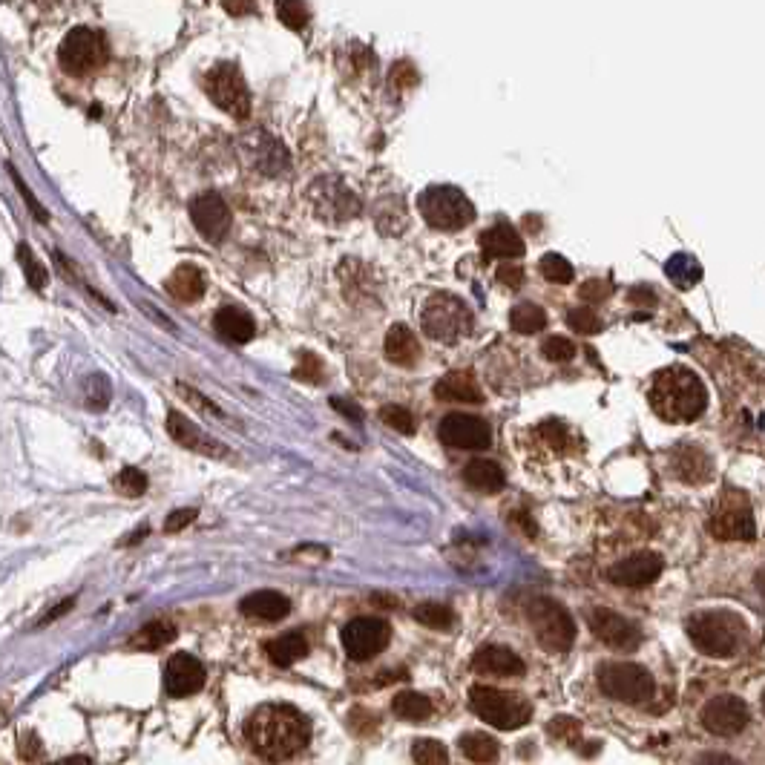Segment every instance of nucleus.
I'll list each match as a JSON object with an SVG mask.
<instances>
[{
	"instance_id": "obj_1",
	"label": "nucleus",
	"mask_w": 765,
	"mask_h": 765,
	"mask_svg": "<svg viewBox=\"0 0 765 765\" xmlns=\"http://www.w3.org/2000/svg\"><path fill=\"white\" fill-rule=\"evenodd\" d=\"M245 737L262 760L282 763L308 748L311 722L291 705H262L248 719Z\"/></svg>"
},
{
	"instance_id": "obj_2",
	"label": "nucleus",
	"mask_w": 765,
	"mask_h": 765,
	"mask_svg": "<svg viewBox=\"0 0 765 765\" xmlns=\"http://www.w3.org/2000/svg\"><path fill=\"white\" fill-rule=\"evenodd\" d=\"M650 409L668 423H691L708 406V392L694 371L673 366L659 371L650 386Z\"/></svg>"
},
{
	"instance_id": "obj_3",
	"label": "nucleus",
	"mask_w": 765,
	"mask_h": 765,
	"mask_svg": "<svg viewBox=\"0 0 765 765\" xmlns=\"http://www.w3.org/2000/svg\"><path fill=\"white\" fill-rule=\"evenodd\" d=\"M469 708L475 711V717H481L487 725H495L501 731H515L533 717V705L524 696L489 688V685H475L469 691Z\"/></svg>"
},
{
	"instance_id": "obj_4",
	"label": "nucleus",
	"mask_w": 765,
	"mask_h": 765,
	"mask_svg": "<svg viewBox=\"0 0 765 765\" xmlns=\"http://www.w3.org/2000/svg\"><path fill=\"white\" fill-rule=\"evenodd\" d=\"M420 323H423V331L432 340L452 346V343L464 340L466 334L472 331V311H469V305L461 297L438 291L423 305Z\"/></svg>"
},
{
	"instance_id": "obj_5",
	"label": "nucleus",
	"mask_w": 765,
	"mask_h": 765,
	"mask_svg": "<svg viewBox=\"0 0 765 765\" xmlns=\"http://www.w3.org/2000/svg\"><path fill=\"white\" fill-rule=\"evenodd\" d=\"M418 210L420 216L438 231H464L475 219V208L464 196V190L452 185L426 187L420 193Z\"/></svg>"
},
{
	"instance_id": "obj_6",
	"label": "nucleus",
	"mask_w": 765,
	"mask_h": 765,
	"mask_svg": "<svg viewBox=\"0 0 765 765\" xmlns=\"http://www.w3.org/2000/svg\"><path fill=\"white\" fill-rule=\"evenodd\" d=\"M688 636L702 653L725 659V656H734L740 648L742 622L734 613H725V610L696 613L688 622Z\"/></svg>"
},
{
	"instance_id": "obj_7",
	"label": "nucleus",
	"mask_w": 765,
	"mask_h": 765,
	"mask_svg": "<svg viewBox=\"0 0 765 765\" xmlns=\"http://www.w3.org/2000/svg\"><path fill=\"white\" fill-rule=\"evenodd\" d=\"M527 622L533 627L538 645L550 653H567L576 642V625L573 616L553 599L535 596L527 602Z\"/></svg>"
},
{
	"instance_id": "obj_8",
	"label": "nucleus",
	"mask_w": 765,
	"mask_h": 765,
	"mask_svg": "<svg viewBox=\"0 0 765 765\" xmlns=\"http://www.w3.org/2000/svg\"><path fill=\"white\" fill-rule=\"evenodd\" d=\"M599 688L610 699L627 705H642L653 696V676L648 668L633 662H607L599 668Z\"/></svg>"
},
{
	"instance_id": "obj_9",
	"label": "nucleus",
	"mask_w": 765,
	"mask_h": 765,
	"mask_svg": "<svg viewBox=\"0 0 765 765\" xmlns=\"http://www.w3.org/2000/svg\"><path fill=\"white\" fill-rule=\"evenodd\" d=\"M205 93L228 116L239 118V121L251 116V93H248L245 78H242L236 64H216L205 75Z\"/></svg>"
},
{
	"instance_id": "obj_10",
	"label": "nucleus",
	"mask_w": 765,
	"mask_h": 765,
	"mask_svg": "<svg viewBox=\"0 0 765 765\" xmlns=\"http://www.w3.org/2000/svg\"><path fill=\"white\" fill-rule=\"evenodd\" d=\"M58 61L70 75H87L107 61L104 35L90 26H75L58 49Z\"/></svg>"
},
{
	"instance_id": "obj_11",
	"label": "nucleus",
	"mask_w": 765,
	"mask_h": 765,
	"mask_svg": "<svg viewBox=\"0 0 765 765\" xmlns=\"http://www.w3.org/2000/svg\"><path fill=\"white\" fill-rule=\"evenodd\" d=\"M708 533L719 541H754L757 538L754 515H751L748 498L742 492H725L722 495L717 510L711 512Z\"/></svg>"
},
{
	"instance_id": "obj_12",
	"label": "nucleus",
	"mask_w": 765,
	"mask_h": 765,
	"mask_svg": "<svg viewBox=\"0 0 765 765\" xmlns=\"http://www.w3.org/2000/svg\"><path fill=\"white\" fill-rule=\"evenodd\" d=\"M340 639H343V650H346L348 659L366 662V659H374L377 653H383V650L389 648L392 627H389V622L377 619V616H357V619H351L343 627Z\"/></svg>"
},
{
	"instance_id": "obj_13",
	"label": "nucleus",
	"mask_w": 765,
	"mask_h": 765,
	"mask_svg": "<svg viewBox=\"0 0 765 765\" xmlns=\"http://www.w3.org/2000/svg\"><path fill=\"white\" fill-rule=\"evenodd\" d=\"M587 625L596 633V639H602L604 645H610L613 650H636L642 642V630L607 607L587 610Z\"/></svg>"
},
{
	"instance_id": "obj_14",
	"label": "nucleus",
	"mask_w": 765,
	"mask_h": 765,
	"mask_svg": "<svg viewBox=\"0 0 765 765\" xmlns=\"http://www.w3.org/2000/svg\"><path fill=\"white\" fill-rule=\"evenodd\" d=\"M438 438L449 449H466V452H478L487 449L492 443V432L481 418L475 415H446L438 426Z\"/></svg>"
},
{
	"instance_id": "obj_15",
	"label": "nucleus",
	"mask_w": 765,
	"mask_h": 765,
	"mask_svg": "<svg viewBox=\"0 0 765 765\" xmlns=\"http://www.w3.org/2000/svg\"><path fill=\"white\" fill-rule=\"evenodd\" d=\"M190 219L196 225V231L202 233L208 242L219 245L228 231H231V210L225 205V199L219 193H202L190 202Z\"/></svg>"
},
{
	"instance_id": "obj_16",
	"label": "nucleus",
	"mask_w": 765,
	"mask_h": 765,
	"mask_svg": "<svg viewBox=\"0 0 765 765\" xmlns=\"http://www.w3.org/2000/svg\"><path fill=\"white\" fill-rule=\"evenodd\" d=\"M702 725L705 731L717 737H734L748 725V708L740 696H717L702 708Z\"/></svg>"
},
{
	"instance_id": "obj_17",
	"label": "nucleus",
	"mask_w": 765,
	"mask_h": 765,
	"mask_svg": "<svg viewBox=\"0 0 765 765\" xmlns=\"http://www.w3.org/2000/svg\"><path fill=\"white\" fill-rule=\"evenodd\" d=\"M202 688H205V665L190 653H176L164 668V691L182 699V696L199 694Z\"/></svg>"
},
{
	"instance_id": "obj_18",
	"label": "nucleus",
	"mask_w": 765,
	"mask_h": 765,
	"mask_svg": "<svg viewBox=\"0 0 765 765\" xmlns=\"http://www.w3.org/2000/svg\"><path fill=\"white\" fill-rule=\"evenodd\" d=\"M662 558L656 556V553H636V556L625 558V561H619V564H613L610 570H607V579L613 581V584H619V587H648L653 581L662 576Z\"/></svg>"
},
{
	"instance_id": "obj_19",
	"label": "nucleus",
	"mask_w": 765,
	"mask_h": 765,
	"mask_svg": "<svg viewBox=\"0 0 765 765\" xmlns=\"http://www.w3.org/2000/svg\"><path fill=\"white\" fill-rule=\"evenodd\" d=\"M167 432L170 438L179 443L182 449H190L196 455H208V458H228V449L216 438H210L208 432H202L196 423H190L185 415L179 412H170L167 415Z\"/></svg>"
},
{
	"instance_id": "obj_20",
	"label": "nucleus",
	"mask_w": 765,
	"mask_h": 765,
	"mask_svg": "<svg viewBox=\"0 0 765 765\" xmlns=\"http://www.w3.org/2000/svg\"><path fill=\"white\" fill-rule=\"evenodd\" d=\"M673 466V475L679 478V481H685V484H705V481H711V475H714V461H711V455L705 452V449H699V446H679L676 452H673L671 458Z\"/></svg>"
},
{
	"instance_id": "obj_21",
	"label": "nucleus",
	"mask_w": 765,
	"mask_h": 765,
	"mask_svg": "<svg viewBox=\"0 0 765 765\" xmlns=\"http://www.w3.org/2000/svg\"><path fill=\"white\" fill-rule=\"evenodd\" d=\"M478 242H481V251L487 259H515V256L527 251L524 239L518 236V231L512 228L510 222H498V225L487 228Z\"/></svg>"
},
{
	"instance_id": "obj_22",
	"label": "nucleus",
	"mask_w": 765,
	"mask_h": 765,
	"mask_svg": "<svg viewBox=\"0 0 765 765\" xmlns=\"http://www.w3.org/2000/svg\"><path fill=\"white\" fill-rule=\"evenodd\" d=\"M472 668L478 673H489V676H521L527 671V665L521 662V656H515L510 648L501 645H487L475 653Z\"/></svg>"
},
{
	"instance_id": "obj_23",
	"label": "nucleus",
	"mask_w": 765,
	"mask_h": 765,
	"mask_svg": "<svg viewBox=\"0 0 765 765\" xmlns=\"http://www.w3.org/2000/svg\"><path fill=\"white\" fill-rule=\"evenodd\" d=\"M435 397L446 403H484V389L469 371H449L435 386Z\"/></svg>"
},
{
	"instance_id": "obj_24",
	"label": "nucleus",
	"mask_w": 765,
	"mask_h": 765,
	"mask_svg": "<svg viewBox=\"0 0 765 765\" xmlns=\"http://www.w3.org/2000/svg\"><path fill=\"white\" fill-rule=\"evenodd\" d=\"M164 288L176 302H196L205 297L208 279L196 265H179L170 277L164 279Z\"/></svg>"
},
{
	"instance_id": "obj_25",
	"label": "nucleus",
	"mask_w": 765,
	"mask_h": 765,
	"mask_svg": "<svg viewBox=\"0 0 765 765\" xmlns=\"http://www.w3.org/2000/svg\"><path fill=\"white\" fill-rule=\"evenodd\" d=\"M288 610H291V602L274 590H256L248 599H242V613L259 622H279L288 616Z\"/></svg>"
},
{
	"instance_id": "obj_26",
	"label": "nucleus",
	"mask_w": 765,
	"mask_h": 765,
	"mask_svg": "<svg viewBox=\"0 0 765 765\" xmlns=\"http://www.w3.org/2000/svg\"><path fill=\"white\" fill-rule=\"evenodd\" d=\"M386 357L389 363H395L400 369H412L418 363L420 357V343L418 337L406 328V325H392L389 334H386Z\"/></svg>"
},
{
	"instance_id": "obj_27",
	"label": "nucleus",
	"mask_w": 765,
	"mask_h": 765,
	"mask_svg": "<svg viewBox=\"0 0 765 765\" xmlns=\"http://www.w3.org/2000/svg\"><path fill=\"white\" fill-rule=\"evenodd\" d=\"M213 328L231 343H248V340H254L256 331L251 314H245L242 308H219L213 317Z\"/></svg>"
},
{
	"instance_id": "obj_28",
	"label": "nucleus",
	"mask_w": 765,
	"mask_h": 765,
	"mask_svg": "<svg viewBox=\"0 0 765 765\" xmlns=\"http://www.w3.org/2000/svg\"><path fill=\"white\" fill-rule=\"evenodd\" d=\"M308 656V642L302 633H282L274 642H268V659L277 668H291L294 662H300Z\"/></svg>"
},
{
	"instance_id": "obj_29",
	"label": "nucleus",
	"mask_w": 765,
	"mask_h": 765,
	"mask_svg": "<svg viewBox=\"0 0 765 765\" xmlns=\"http://www.w3.org/2000/svg\"><path fill=\"white\" fill-rule=\"evenodd\" d=\"M464 481L472 489H481V492H501L504 484H507L501 466L492 464V461H484V458L469 461V464L464 466Z\"/></svg>"
},
{
	"instance_id": "obj_30",
	"label": "nucleus",
	"mask_w": 765,
	"mask_h": 765,
	"mask_svg": "<svg viewBox=\"0 0 765 765\" xmlns=\"http://www.w3.org/2000/svg\"><path fill=\"white\" fill-rule=\"evenodd\" d=\"M461 751H464L466 760H472V763H495L501 757L498 742L492 740L489 734H481V731L464 734L461 737Z\"/></svg>"
},
{
	"instance_id": "obj_31",
	"label": "nucleus",
	"mask_w": 765,
	"mask_h": 765,
	"mask_svg": "<svg viewBox=\"0 0 765 765\" xmlns=\"http://www.w3.org/2000/svg\"><path fill=\"white\" fill-rule=\"evenodd\" d=\"M665 274H668V279H671L673 285H679L682 291H688V288H694L696 282L702 279V265L696 262L694 256L676 254L668 259Z\"/></svg>"
},
{
	"instance_id": "obj_32",
	"label": "nucleus",
	"mask_w": 765,
	"mask_h": 765,
	"mask_svg": "<svg viewBox=\"0 0 765 765\" xmlns=\"http://www.w3.org/2000/svg\"><path fill=\"white\" fill-rule=\"evenodd\" d=\"M173 639H176V627L170 625V622H164V619H156V622L141 627L130 645L139 650H159L167 642H173Z\"/></svg>"
},
{
	"instance_id": "obj_33",
	"label": "nucleus",
	"mask_w": 765,
	"mask_h": 765,
	"mask_svg": "<svg viewBox=\"0 0 765 765\" xmlns=\"http://www.w3.org/2000/svg\"><path fill=\"white\" fill-rule=\"evenodd\" d=\"M392 711H395L400 719H406V722H423V719L432 717V702H429L423 694L403 691V694L395 696Z\"/></svg>"
},
{
	"instance_id": "obj_34",
	"label": "nucleus",
	"mask_w": 765,
	"mask_h": 765,
	"mask_svg": "<svg viewBox=\"0 0 765 765\" xmlns=\"http://www.w3.org/2000/svg\"><path fill=\"white\" fill-rule=\"evenodd\" d=\"M510 325L518 334H538L547 325V314L533 302H521L510 311Z\"/></svg>"
},
{
	"instance_id": "obj_35",
	"label": "nucleus",
	"mask_w": 765,
	"mask_h": 765,
	"mask_svg": "<svg viewBox=\"0 0 765 765\" xmlns=\"http://www.w3.org/2000/svg\"><path fill=\"white\" fill-rule=\"evenodd\" d=\"M412 616L418 619L420 625L435 627V630H446V627H452V622H455V613H452L446 604L438 602L418 604V607L412 610Z\"/></svg>"
},
{
	"instance_id": "obj_36",
	"label": "nucleus",
	"mask_w": 765,
	"mask_h": 765,
	"mask_svg": "<svg viewBox=\"0 0 765 765\" xmlns=\"http://www.w3.org/2000/svg\"><path fill=\"white\" fill-rule=\"evenodd\" d=\"M18 259H21V265H24V274H26V282H29V288H32V291H44L49 279L47 268L35 259L32 248H29L26 242L18 245Z\"/></svg>"
},
{
	"instance_id": "obj_37",
	"label": "nucleus",
	"mask_w": 765,
	"mask_h": 765,
	"mask_svg": "<svg viewBox=\"0 0 765 765\" xmlns=\"http://www.w3.org/2000/svg\"><path fill=\"white\" fill-rule=\"evenodd\" d=\"M277 18L282 21V26L300 32V29L308 26V18H311V15H308V6H305L302 0H279Z\"/></svg>"
},
{
	"instance_id": "obj_38",
	"label": "nucleus",
	"mask_w": 765,
	"mask_h": 765,
	"mask_svg": "<svg viewBox=\"0 0 765 765\" xmlns=\"http://www.w3.org/2000/svg\"><path fill=\"white\" fill-rule=\"evenodd\" d=\"M541 274L556 285H567V282H573V265L561 254H547L541 256Z\"/></svg>"
},
{
	"instance_id": "obj_39",
	"label": "nucleus",
	"mask_w": 765,
	"mask_h": 765,
	"mask_svg": "<svg viewBox=\"0 0 765 765\" xmlns=\"http://www.w3.org/2000/svg\"><path fill=\"white\" fill-rule=\"evenodd\" d=\"M412 760L420 765H446L449 754L438 740H418L412 745Z\"/></svg>"
},
{
	"instance_id": "obj_40",
	"label": "nucleus",
	"mask_w": 765,
	"mask_h": 765,
	"mask_svg": "<svg viewBox=\"0 0 765 765\" xmlns=\"http://www.w3.org/2000/svg\"><path fill=\"white\" fill-rule=\"evenodd\" d=\"M567 325L576 331V334H599L602 331V317L590 308H573L567 314Z\"/></svg>"
},
{
	"instance_id": "obj_41",
	"label": "nucleus",
	"mask_w": 765,
	"mask_h": 765,
	"mask_svg": "<svg viewBox=\"0 0 765 765\" xmlns=\"http://www.w3.org/2000/svg\"><path fill=\"white\" fill-rule=\"evenodd\" d=\"M380 418H383V423H389L395 432H400V435H415V429H418L412 412L403 409V406H386V409L380 412Z\"/></svg>"
},
{
	"instance_id": "obj_42",
	"label": "nucleus",
	"mask_w": 765,
	"mask_h": 765,
	"mask_svg": "<svg viewBox=\"0 0 765 765\" xmlns=\"http://www.w3.org/2000/svg\"><path fill=\"white\" fill-rule=\"evenodd\" d=\"M544 357L547 360H553V363H570L573 357H576V346H573V340H567V337H550V340H544Z\"/></svg>"
},
{
	"instance_id": "obj_43",
	"label": "nucleus",
	"mask_w": 765,
	"mask_h": 765,
	"mask_svg": "<svg viewBox=\"0 0 765 765\" xmlns=\"http://www.w3.org/2000/svg\"><path fill=\"white\" fill-rule=\"evenodd\" d=\"M323 363H320V357H314L311 351H302L300 354V363H297V369H294V377L302 380V383H320L323 380Z\"/></svg>"
},
{
	"instance_id": "obj_44",
	"label": "nucleus",
	"mask_w": 765,
	"mask_h": 765,
	"mask_svg": "<svg viewBox=\"0 0 765 765\" xmlns=\"http://www.w3.org/2000/svg\"><path fill=\"white\" fill-rule=\"evenodd\" d=\"M116 487L121 489L124 495L136 498V495H141V492L147 489V478H144V472H141V469H124V472L116 478Z\"/></svg>"
},
{
	"instance_id": "obj_45",
	"label": "nucleus",
	"mask_w": 765,
	"mask_h": 765,
	"mask_svg": "<svg viewBox=\"0 0 765 765\" xmlns=\"http://www.w3.org/2000/svg\"><path fill=\"white\" fill-rule=\"evenodd\" d=\"M550 734L561 742H579L581 737V722L579 719H570V717H558L550 722Z\"/></svg>"
},
{
	"instance_id": "obj_46",
	"label": "nucleus",
	"mask_w": 765,
	"mask_h": 765,
	"mask_svg": "<svg viewBox=\"0 0 765 765\" xmlns=\"http://www.w3.org/2000/svg\"><path fill=\"white\" fill-rule=\"evenodd\" d=\"M9 173H12V179H15V185H18V190H21V196H24V202L29 205V210H32V216L38 219V222H49V213L41 205H38V199H35V193L29 190V185H26L24 179L15 173V167L9 164Z\"/></svg>"
},
{
	"instance_id": "obj_47",
	"label": "nucleus",
	"mask_w": 765,
	"mask_h": 765,
	"mask_svg": "<svg viewBox=\"0 0 765 765\" xmlns=\"http://www.w3.org/2000/svg\"><path fill=\"white\" fill-rule=\"evenodd\" d=\"M610 294H613V288H610V282H604V279H587L579 288V297L584 302H602L607 300Z\"/></svg>"
},
{
	"instance_id": "obj_48",
	"label": "nucleus",
	"mask_w": 765,
	"mask_h": 765,
	"mask_svg": "<svg viewBox=\"0 0 765 765\" xmlns=\"http://www.w3.org/2000/svg\"><path fill=\"white\" fill-rule=\"evenodd\" d=\"M314 187L320 190V196H317V205H320V202H325V196H328V185H325V182H317ZM346 193H348L346 187L337 185V190H334V199H331V202H334V208H337V216H340V219H348V216L354 213V210H346L343 205H340V196H346ZM320 210H325V205H320V208H317V213H320Z\"/></svg>"
},
{
	"instance_id": "obj_49",
	"label": "nucleus",
	"mask_w": 765,
	"mask_h": 765,
	"mask_svg": "<svg viewBox=\"0 0 765 765\" xmlns=\"http://www.w3.org/2000/svg\"><path fill=\"white\" fill-rule=\"evenodd\" d=\"M498 282L510 291H518L524 285V268L521 265H501L498 268Z\"/></svg>"
},
{
	"instance_id": "obj_50",
	"label": "nucleus",
	"mask_w": 765,
	"mask_h": 765,
	"mask_svg": "<svg viewBox=\"0 0 765 765\" xmlns=\"http://www.w3.org/2000/svg\"><path fill=\"white\" fill-rule=\"evenodd\" d=\"M193 518H196V510H176L164 521V530L167 533H179V530H185V527L193 524Z\"/></svg>"
},
{
	"instance_id": "obj_51",
	"label": "nucleus",
	"mask_w": 765,
	"mask_h": 765,
	"mask_svg": "<svg viewBox=\"0 0 765 765\" xmlns=\"http://www.w3.org/2000/svg\"><path fill=\"white\" fill-rule=\"evenodd\" d=\"M392 81H395L397 87H412V84L418 81L415 67H412V64H406V61L395 64V70H392Z\"/></svg>"
},
{
	"instance_id": "obj_52",
	"label": "nucleus",
	"mask_w": 765,
	"mask_h": 765,
	"mask_svg": "<svg viewBox=\"0 0 765 765\" xmlns=\"http://www.w3.org/2000/svg\"><path fill=\"white\" fill-rule=\"evenodd\" d=\"M21 757H24V760H41V757H44L41 742H38L35 734H24V737H21Z\"/></svg>"
},
{
	"instance_id": "obj_53",
	"label": "nucleus",
	"mask_w": 765,
	"mask_h": 765,
	"mask_svg": "<svg viewBox=\"0 0 765 765\" xmlns=\"http://www.w3.org/2000/svg\"><path fill=\"white\" fill-rule=\"evenodd\" d=\"M222 6H225V12H228V15H233V18H242V15H248V12H254L256 0H222Z\"/></svg>"
},
{
	"instance_id": "obj_54",
	"label": "nucleus",
	"mask_w": 765,
	"mask_h": 765,
	"mask_svg": "<svg viewBox=\"0 0 765 765\" xmlns=\"http://www.w3.org/2000/svg\"><path fill=\"white\" fill-rule=\"evenodd\" d=\"M331 406L340 412V415H346L348 420H354V423H360L363 420V412L357 409V406H351L348 400H340V397H331Z\"/></svg>"
},
{
	"instance_id": "obj_55",
	"label": "nucleus",
	"mask_w": 765,
	"mask_h": 765,
	"mask_svg": "<svg viewBox=\"0 0 765 765\" xmlns=\"http://www.w3.org/2000/svg\"><path fill=\"white\" fill-rule=\"evenodd\" d=\"M72 604H75V599H67V602L58 604V607H55V610H52V613H49L47 619H44V625H49V622H52V619H58V616H64V613H67V610H70Z\"/></svg>"
},
{
	"instance_id": "obj_56",
	"label": "nucleus",
	"mask_w": 765,
	"mask_h": 765,
	"mask_svg": "<svg viewBox=\"0 0 765 765\" xmlns=\"http://www.w3.org/2000/svg\"><path fill=\"white\" fill-rule=\"evenodd\" d=\"M760 705H763V711H765V691H763V702H760Z\"/></svg>"
}]
</instances>
